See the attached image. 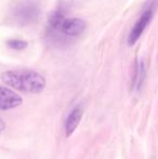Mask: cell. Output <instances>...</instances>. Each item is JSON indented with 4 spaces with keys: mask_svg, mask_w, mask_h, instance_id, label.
<instances>
[{
    "mask_svg": "<svg viewBox=\"0 0 158 159\" xmlns=\"http://www.w3.org/2000/svg\"><path fill=\"white\" fill-rule=\"evenodd\" d=\"M144 76H145V68H144L143 62L138 63L137 66V71H135V77H134V86L137 87V89H140L142 86V82L144 80Z\"/></svg>",
    "mask_w": 158,
    "mask_h": 159,
    "instance_id": "8",
    "label": "cell"
},
{
    "mask_svg": "<svg viewBox=\"0 0 158 159\" xmlns=\"http://www.w3.org/2000/svg\"><path fill=\"white\" fill-rule=\"evenodd\" d=\"M64 19V13L60 10H56L54 12H52L49 16V28H50L52 32H59L60 33V28L61 25L63 23Z\"/></svg>",
    "mask_w": 158,
    "mask_h": 159,
    "instance_id": "7",
    "label": "cell"
},
{
    "mask_svg": "<svg viewBox=\"0 0 158 159\" xmlns=\"http://www.w3.org/2000/svg\"><path fill=\"white\" fill-rule=\"evenodd\" d=\"M1 80L11 88L25 93H39L46 88V79L42 75L30 69L7 70L0 76Z\"/></svg>",
    "mask_w": 158,
    "mask_h": 159,
    "instance_id": "1",
    "label": "cell"
},
{
    "mask_svg": "<svg viewBox=\"0 0 158 159\" xmlns=\"http://www.w3.org/2000/svg\"><path fill=\"white\" fill-rule=\"evenodd\" d=\"M154 11H155V6L148 7L146 10H144V12L142 13V15L137 21V23L134 24V26H133L130 34H129V37H128L129 46H134L135 42L139 40V38L141 37L142 34L145 30V28L147 27V25L152 21L153 15H154Z\"/></svg>",
    "mask_w": 158,
    "mask_h": 159,
    "instance_id": "3",
    "label": "cell"
},
{
    "mask_svg": "<svg viewBox=\"0 0 158 159\" xmlns=\"http://www.w3.org/2000/svg\"><path fill=\"white\" fill-rule=\"evenodd\" d=\"M4 129H6V122H4L1 118H0V132L3 131Z\"/></svg>",
    "mask_w": 158,
    "mask_h": 159,
    "instance_id": "10",
    "label": "cell"
},
{
    "mask_svg": "<svg viewBox=\"0 0 158 159\" xmlns=\"http://www.w3.org/2000/svg\"><path fill=\"white\" fill-rule=\"evenodd\" d=\"M7 44H8L9 48L13 49V50L21 51V50H24L25 48H27L28 42L24 41V40H21V39H11V40H9V41H7Z\"/></svg>",
    "mask_w": 158,
    "mask_h": 159,
    "instance_id": "9",
    "label": "cell"
},
{
    "mask_svg": "<svg viewBox=\"0 0 158 159\" xmlns=\"http://www.w3.org/2000/svg\"><path fill=\"white\" fill-rule=\"evenodd\" d=\"M82 117V108L80 106H77L70 111V114L68 115L67 119L65 121V132L66 135L70 136L73 134V132L76 130V128L78 127L80 120Z\"/></svg>",
    "mask_w": 158,
    "mask_h": 159,
    "instance_id": "6",
    "label": "cell"
},
{
    "mask_svg": "<svg viewBox=\"0 0 158 159\" xmlns=\"http://www.w3.org/2000/svg\"><path fill=\"white\" fill-rule=\"evenodd\" d=\"M39 16L40 7L35 0H24L13 10V20L21 26L35 23L38 21Z\"/></svg>",
    "mask_w": 158,
    "mask_h": 159,
    "instance_id": "2",
    "label": "cell"
},
{
    "mask_svg": "<svg viewBox=\"0 0 158 159\" xmlns=\"http://www.w3.org/2000/svg\"><path fill=\"white\" fill-rule=\"evenodd\" d=\"M86 30V22L79 17H70L64 19L63 23L60 28V33L62 35L70 36V37H76L84 33Z\"/></svg>",
    "mask_w": 158,
    "mask_h": 159,
    "instance_id": "4",
    "label": "cell"
},
{
    "mask_svg": "<svg viewBox=\"0 0 158 159\" xmlns=\"http://www.w3.org/2000/svg\"><path fill=\"white\" fill-rule=\"evenodd\" d=\"M23 102L16 92L6 87H0V109L1 111H9L20 106Z\"/></svg>",
    "mask_w": 158,
    "mask_h": 159,
    "instance_id": "5",
    "label": "cell"
}]
</instances>
